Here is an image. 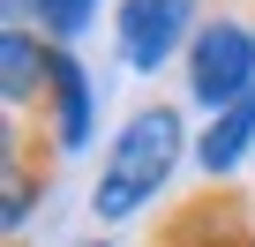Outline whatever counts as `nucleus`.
Masks as SVG:
<instances>
[{"instance_id":"0eeeda50","label":"nucleus","mask_w":255,"mask_h":247,"mask_svg":"<svg viewBox=\"0 0 255 247\" xmlns=\"http://www.w3.org/2000/svg\"><path fill=\"white\" fill-rule=\"evenodd\" d=\"M248 143H255V90H248L240 105L210 112V128H203V143H195V165H203L210 180H225V172L248 158Z\"/></svg>"},{"instance_id":"423d86ee","label":"nucleus","mask_w":255,"mask_h":247,"mask_svg":"<svg viewBox=\"0 0 255 247\" xmlns=\"http://www.w3.org/2000/svg\"><path fill=\"white\" fill-rule=\"evenodd\" d=\"M188 23H195V0H120V15H113L120 60L135 68V75H158V68L180 53Z\"/></svg>"},{"instance_id":"7ed1b4c3","label":"nucleus","mask_w":255,"mask_h":247,"mask_svg":"<svg viewBox=\"0 0 255 247\" xmlns=\"http://www.w3.org/2000/svg\"><path fill=\"white\" fill-rule=\"evenodd\" d=\"M248 90H255V30L233 23V15H210L188 38V97H203L210 112H225Z\"/></svg>"},{"instance_id":"f03ea898","label":"nucleus","mask_w":255,"mask_h":247,"mask_svg":"<svg viewBox=\"0 0 255 247\" xmlns=\"http://www.w3.org/2000/svg\"><path fill=\"white\" fill-rule=\"evenodd\" d=\"M143 247H255V195L240 180H210L195 195H180Z\"/></svg>"},{"instance_id":"9b49d317","label":"nucleus","mask_w":255,"mask_h":247,"mask_svg":"<svg viewBox=\"0 0 255 247\" xmlns=\"http://www.w3.org/2000/svg\"><path fill=\"white\" fill-rule=\"evenodd\" d=\"M8 247H23V240H8Z\"/></svg>"},{"instance_id":"1a4fd4ad","label":"nucleus","mask_w":255,"mask_h":247,"mask_svg":"<svg viewBox=\"0 0 255 247\" xmlns=\"http://www.w3.org/2000/svg\"><path fill=\"white\" fill-rule=\"evenodd\" d=\"M90 15H98V0H30V15H23V23H38L45 38H83Z\"/></svg>"},{"instance_id":"39448f33","label":"nucleus","mask_w":255,"mask_h":247,"mask_svg":"<svg viewBox=\"0 0 255 247\" xmlns=\"http://www.w3.org/2000/svg\"><path fill=\"white\" fill-rule=\"evenodd\" d=\"M53 60H60V45H45V30H30V23L0 30V97H8V120H45Z\"/></svg>"},{"instance_id":"9d476101","label":"nucleus","mask_w":255,"mask_h":247,"mask_svg":"<svg viewBox=\"0 0 255 247\" xmlns=\"http://www.w3.org/2000/svg\"><path fill=\"white\" fill-rule=\"evenodd\" d=\"M90 247H105V240H90Z\"/></svg>"},{"instance_id":"20e7f679","label":"nucleus","mask_w":255,"mask_h":247,"mask_svg":"<svg viewBox=\"0 0 255 247\" xmlns=\"http://www.w3.org/2000/svg\"><path fill=\"white\" fill-rule=\"evenodd\" d=\"M8 158H0V172H8V187H0V217H8V240H23V225H30V210H38V195L53 187V150H60V135L45 128H30V120H8V143H0Z\"/></svg>"},{"instance_id":"6e6552de","label":"nucleus","mask_w":255,"mask_h":247,"mask_svg":"<svg viewBox=\"0 0 255 247\" xmlns=\"http://www.w3.org/2000/svg\"><path fill=\"white\" fill-rule=\"evenodd\" d=\"M45 120H53L60 150H83V143H90V75H83L75 53L53 60V105H45Z\"/></svg>"},{"instance_id":"f257e3e1","label":"nucleus","mask_w":255,"mask_h":247,"mask_svg":"<svg viewBox=\"0 0 255 247\" xmlns=\"http://www.w3.org/2000/svg\"><path fill=\"white\" fill-rule=\"evenodd\" d=\"M180 112L173 105H143V112H128V128L113 135L105 165H98V187H90V210L98 217H135L143 202L165 195L173 165H180Z\"/></svg>"}]
</instances>
